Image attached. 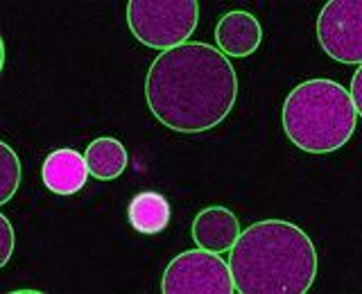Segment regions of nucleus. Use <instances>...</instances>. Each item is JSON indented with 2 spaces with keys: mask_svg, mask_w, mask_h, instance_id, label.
<instances>
[{
  "mask_svg": "<svg viewBox=\"0 0 362 294\" xmlns=\"http://www.w3.org/2000/svg\"><path fill=\"white\" fill-rule=\"evenodd\" d=\"M235 98V68L209 43L188 41L165 50L145 75V100L152 116L177 134L218 127L231 113Z\"/></svg>",
  "mask_w": 362,
  "mask_h": 294,
  "instance_id": "obj_1",
  "label": "nucleus"
},
{
  "mask_svg": "<svg viewBox=\"0 0 362 294\" xmlns=\"http://www.w3.org/2000/svg\"><path fill=\"white\" fill-rule=\"evenodd\" d=\"M238 294H305L317 276V249L288 220H260L240 231L229 249Z\"/></svg>",
  "mask_w": 362,
  "mask_h": 294,
  "instance_id": "obj_2",
  "label": "nucleus"
},
{
  "mask_svg": "<svg viewBox=\"0 0 362 294\" xmlns=\"http://www.w3.org/2000/svg\"><path fill=\"white\" fill-rule=\"evenodd\" d=\"M281 120L290 143L301 152L331 154L351 141L358 111L342 84L320 77L290 90L283 102Z\"/></svg>",
  "mask_w": 362,
  "mask_h": 294,
  "instance_id": "obj_3",
  "label": "nucleus"
},
{
  "mask_svg": "<svg viewBox=\"0 0 362 294\" xmlns=\"http://www.w3.org/2000/svg\"><path fill=\"white\" fill-rule=\"evenodd\" d=\"M199 20L197 0H129L127 25L147 48L173 50L188 43Z\"/></svg>",
  "mask_w": 362,
  "mask_h": 294,
  "instance_id": "obj_4",
  "label": "nucleus"
},
{
  "mask_svg": "<svg viewBox=\"0 0 362 294\" xmlns=\"http://www.w3.org/2000/svg\"><path fill=\"white\" fill-rule=\"evenodd\" d=\"M163 294H233L229 263L220 254L188 249L168 263L161 278Z\"/></svg>",
  "mask_w": 362,
  "mask_h": 294,
  "instance_id": "obj_5",
  "label": "nucleus"
},
{
  "mask_svg": "<svg viewBox=\"0 0 362 294\" xmlns=\"http://www.w3.org/2000/svg\"><path fill=\"white\" fill-rule=\"evenodd\" d=\"M317 41L339 64H362V3L331 0L317 16Z\"/></svg>",
  "mask_w": 362,
  "mask_h": 294,
  "instance_id": "obj_6",
  "label": "nucleus"
},
{
  "mask_svg": "<svg viewBox=\"0 0 362 294\" xmlns=\"http://www.w3.org/2000/svg\"><path fill=\"white\" fill-rule=\"evenodd\" d=\"M260 41H263V28H260V20L249 11H226L215 25V43L224 57L243 59L258 50Z\"/></svg>",
  "mask_w": 362,
  "mask_h": 294,
  "instance_id": "obj_7",
  "label": "nucleus"
},
{
  "mask_svg": "<svg viewBox=\"0 0 362 294\" xmlns=\"http://www.w3.org/2000/svg\"><path fill=\"white\" fill-rule=\"evenodd\" d=\"M240 235V222L226 206H209L192 220V240L211 254H226Z\"/></svg>",
  "mask_w": 362,
  "mask_h": 294,
  "instance_id": "obj_8",
  "label": "nucleus"
},
{
  "mask_svg": "<svg viewBox=\"0 0 362 294\" xmlns=\"http://www.w3.org/2000/svg\"><path fill=\"white\" fill-rule=\"evenodd\" d=\"M41 179L50 192L68 197L84 188V184L88 181V167L79 152L71 150V147H59V150L45 156Z\"/></svg>",
  "mask_w": 362,
  "mask_h": 294,
  "instance_id": "obj_9",
  "label": "nucleus"
},
{
  "mask_svg": "<svg viewBox=\"0 0 362 294\" xmlns=\"http://www.w3.org/2000/svg\"><path fill=\"white\" fill-rule=\"evenodd\" d=\"M84 161L88 167V175L98 181H113L118 179L129 163L127 147L118 139L111 136H100V139L90 141V145L84 152Z\"/></svg>",
  "mask_w": 362,
  "mask_h": 294,
  "instance_id": "obj_10",
  "label": "nucleus"
},
{
  "mask_svg": "<svg viewBox=\"0 0 362 294\" xmlns=\"http://www.w3.org/2000/svg\"><path fill=\"white\" fill-rule=\"evenodd\" d=\"M170 201L156 190H143L134 195L127 206V220L143 235H156L170 224Z\"/></svg>",
  "mask_w": 362,
  "mask_h": 294,
  "instance_id": "obj_11",
  "label": "nucleus"
},
{
  "mask_svg": "<svg viewBox=\"0 0 362 294\" xmlns=\"http://www.w3.org/2000/svg\"><path fill=\"white\" fill-rule=\"evenodd\" d=\"M21 184V158L9 143H0V204L16 195Z\"/></svg>",
  "mask_w": 362,
  "mask_h": 294,
  "instance_id": "obj_12",
  "label": "nucleus"
},
{
  "mask_svg": "<svg viewBox=\"0 0 362 294\" xmlns=\"http://www.w3.org/2000/svg\"><path fill=\"white\" fill-rule=\"evenodd\" d=\"M0 229H3V252H0V265H7L11 254H14V229H11L9 218L0 215Z\"/></svg>",
  "mask_w": 362,
  "mask_h": 294,
  "instance_id": "obj_13",
  "label": "nucleus"
},
{
  "mask_svg": "<svg viewBox=\"0 0 362 294\" xmlns=\"http://www.w3.org/2000/svg\"><path fill=\"white\" fill-rule=\"evenodd\" d=\"M360 79H362V68L358 66V71L354 73V79H351V90L349 98L354 102V109L358 111V116L362 113V88H360Z\"/></svg>",
  "mask_w": 362,
  "mask_h": 294,
  "instance_id": "obj_14",
  "label": "nucleus"
}]
</instances>
